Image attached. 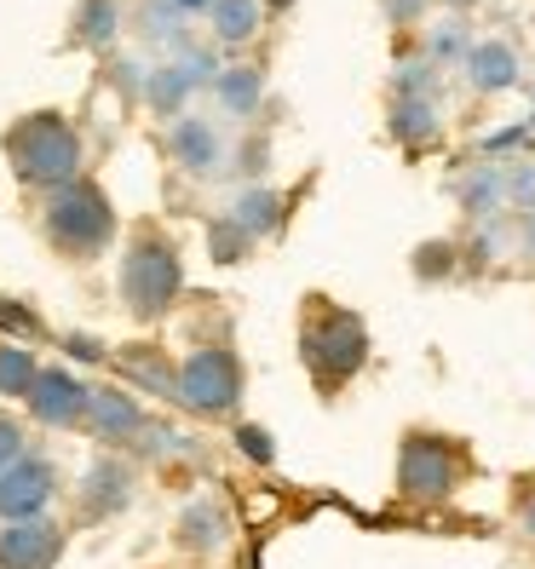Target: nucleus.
<instances>
[{"mask_svg":"<svg viewBox=\"0 0 535 569\" xmlns=\"http://www.w3.org/2000/svg\"><path fill=\"white\" fill-rule=\"evenodd\" d=\"M116 293H121V311L132 322L156 328L161 317L179 311V293H185V253H179V237L161 230L156 219H139L132 237L121 248V277H116Z\"/></svg>","mask_w":535,"mask_h":569,"instance_id":"1","label":"nucleus"},{"mask_svg":"<svg viewBox=\"0 0 535 569\" xmlns=\"http://www.w3.org/2000/svg\"><path fill=\"white\" fill-rule=\"evenodd\" d=\"M41 237L58 259H98V253H110L116 237H121V219L110 208V196L105 184H92V179H70V184H58L41 196Z\"/></svg>","mask_w":535,"mask_h":569,"instance_id":"2","label":"nucleus"},{"mask_svg":"<svg viewBox=\"0 0 535 569\" xmlns=\"http://www.w3.org/2000/svg\"><path fill=\"white\" fill-rule=\"evenodd\" d=\"M299 362H306V375L323 391H340L363 375V362H369V328H363L357 311L311 293L306 317H299Z\"/></svg>","mask_w":535,"mask_h":569,"instance_id":"3","label":"nucleus"},{"mask_svg":"<svg viewBox=\"0 0 535 569\" xmlns=\"http://www.w3.org/2000/svg\"><path fill=\"white\" fill-rule=\"evenodd\" d=\"M0 150H7L18 184L41 190V196L58 190V184H70V179H81V132L70 127V116H58V110L18 116L7 127V139H0Z\"/></svg>","mask_w":535,"mask_h":569,"instance_id":"4","label":"nucleus"},{"mask_svg":"<svg viewBox=\"0 0 535 569\" xmlns=\"http://www.w3.org/2000/svg\"><path fill=\"white\" fill-rule=\"evenodd\" d=\"M242 391H248V368L237 357V346L208 340L179 357V375H174V403L196 420H230L242 409Z\"/></svg>","mask_w":535,"mask_h":569,"instance_id":"5","label":"nucleus"},{"mask_svg":"<svg viewBox=\"0 0 535 569\" xmlns=\"http://www.w3.org/2000/svg\"><path fill=\"white\" fill-rule=\"evenodd\" d=\"M460 483H466V449L449 431H426V426L404 431V443H397V495L409 507H444Z\"/></svg>","mask_w":535,"mask_h":569,"instance_id":"6","label":"nucleus"},{"mask_svg":"<svg viewBox=\"0 0 535 569\" xmlns=\"http://www.w3.org/2000/svg\"><path fill=\"white\" fill-rule=\"evenodd\" d=\"M87 397H92V386L76 375V368L41 362V375H36V386H29L23 409H29V420L47 426V431H70V426L87 420Z\"/></svg>","mask_w":535,"mask_h":569,"instance_id":"7","label":"nucleus"},{"mask_svg":"<svg viewBox=\"0 0 535 569\" xmlns=\"http://www.w3.org/2000/svg\"><path fill=\"white\" fill-rule=\"evenodd\" d=\"M58 500V466L47 455H23L0 472V523L47 518Z\"/></svg>","mask_w":535,"mask_h":569,"instance_id":"8","label":"nucleus"},{"mask_svg":"<svg viewBox=\"0 0 535 569\" xmlns=\"http://www.w3.org/2000/svg\"><path fill=\"white\" fill-rule=\"evenodd\" d=\"M81 426H87V438H92L98 449H127V443L145 438L150 415H145V403H139V391H127V386H92Z\"/></svg>","mask_w":535,"mask_h":569,"instance_id":"9","label":"nucleus"},{"mask_svg":"<svg viewBox=\"0 0 535 569\" xmlns=\"http://www.w3.org/2000/svg\"><path fill=\"white\" fill-rule=\"evenodd\" d=\"M70 529L52 512L47 518H23V523H0V569H58Z\"/></svg>","mask_w":535,"mask_h":569,"instance_id":"10","label":"nucleus"},{"mask_svg":"<svg viewBox=\"0 0 535 569\" xmlns=\"http://www.w3.org/2000/svg\"><path fill=\"white\" fill-rule=\"evenodd\" d=\"M132 460H121L116 449H105L92 466H87V478H81V518L87 523H110L132 507Z\"/></svg>","mask_w":535,"mask_h":569,"instance_id":"11","label":"nucleus"},{"mask_svg":"<svg viewBox=\"0 0 535 569\" xmlns=\"http://www.w3.org/2000/svg\"><path fill=\"white\" fill-rule=\"evenodd\" d=\"M167 156H174L190 179H208V173H219L225 167V132L208 121V116H179L174 121V132H167Z\"/></svg>","mask_w":535,"mask_h":569,"instance_id":"12","label":"nucleus"},{"mask_svg":"<svg viewBox=\"0 0 535 569\" xmlns=\"http://www.w3.org/2000/svg\"><path fill=\"white\" fill-rule=\"evenodd\" d=\"M174 541L185 552H225V541H230V507L219 495L190 500V507L179 512V523H174Z\"/></svg>","mask_w":535,"mask_h":569,"instance_id":"13","label":"nucleus"},{"mask_svg":"<svg viewBox=\"0 0 535 569\" xmlns=\"http://www.w3.org/2000/svg\"><path fill=\"white\" fill-rule=\"evenodd\" d=\"M460 70H466V87L473 92H507V87H518V52L507 41H473L460 58Z\"/></svg>","mask_w":535,"mask_h":569,"instance_id":"14","label":"nucleus"},{"mask_svg":"<svg viewBox=\"0 0 535 569\" xmlns=\"http://www.w3.org/2000/svg\"><path fill=\"white\" fill-rule=\"evenodd\" d=\"M214 98H219V110H225L230 121H254L259 104H265V76H259V63H230V70H219Z\"/></svg>","mask_w":535,"mask_h":569,"instance_id":"15","label":"nucleus"},{"mask_svg":"<svg viewBox=\"0 0 535 569\" xmlns=\"http://www.w3.org/2000/svg\"><path fill=\"white\" fill-rule=\"evenodd\" d=\"M386 127H392V139L404 144V150H426V144H438V132H444L438 104H432V98H392Z\"/></svg>","mask_w":535,"mask_h":569,"instance_id":"16","label":"nucleus"},{"mask_svg":"<svg viewBox=\"0 0 535 569\" xmlns=\"http://www.w3.org/2000/svg\"><path fill=\"white\" fill-rule=\"evenodd\" d=\"M208 23H214V47H225V52H242V47H254V41H259L265 7H259V0H214Z\"/></svg>","mask_w":535,"mask_h":569,"instance_id":"17","label":"nucleus"},{"mask_svg":"<svg viewBox=\"0 0 535 569\" xmlns=\"http://www.w3.org/2000/svg\"><path fill=\"white\" fill-rule=\"evenodd\" d=\"M121 362V375L132 380V391H150V397H167L174 403V375H179V362L167 357L161 346H132L116 357Z\"/></svg>","mask_w":535,"mask_h":569,"instance_id":"18","label":"nucleus"},{"mask_svg":"<svg viewBox=\"0 0 535 569\" xmlns=\"http://www.w3.org/2000/svg\"><path fill=\"white\" fill-rule=\"evenodd\" d=\"M230 219H237L254 242H265V237H277V224H283V196L271 184H248V190H237V202H230Z\"/></svg>","mask_w":535,"mask_h":569,"instance_id":"19","label":"nucleus"},{"mask_svg":"<svg viewBox=\"0 0 535 569\" xmlns=\"http://www.w3.org/2000/svg\"><path fill=\"white\" fill-rule=\"evenodd\" d=\"M455 196H460V213H466V219L489 224L501 208H507V190H501V167H473V173L455 184Z\"/></svg>","mask_w":535,"mask_h":569,"instance_id":"20","label":"nucleus"},{"mask_svg":"<svg viewBox=\"0 0 535 569\" xmlns=\"http://www.w3.org/2000/svg\"><path fill=\"white\" fill-rule=\"evenodd\" d=\"M76 41L87 52H110L121 41V7L116 0H81L76 7Z\"/></svg>","mask_w":535,"mask_h":569,"instance_id":"21","label":"nucleus"},{"mask_svg":"<svg viewBox=\"0 0 535 569\" xmlns=\"http://www.w3.org/2000/svg\"><path fill=\"white\" fill-rule=\"evenodd\" d=\"M190 76L179 70V63H156V70L145 76V104L156 110V116H167V121H179L185 116V104H190Z\"/></svg>","mask_w":535,"mask_h":569,"instance_id":"22","label":"nucleus"},{"mask_svg":"<svg viewBox=\"0 0 535 569\" xmlns=\"http://www.w3.org/2000/svg\"><path fill=\"white\" fill-rule=\"evenodd\" d=\"M36 375H41V357L36 351L18 346V340H0V397L23 403L29 386H36Z\"/></svg>","mask_w":535,"mask_h":569,"instance_id":"23","label":"nucleus"},{"mask_svg":"<svg viewBox=\"0 0 535 569\" xmlns=\"http://www.w3.org/2000/svg\"><path fill=\"white\" fill-rule=\"evenodd\" d=\"M208 248H214V259H219V264H242V259H248V248H254V237H248V230H242L237 219H230V213H225V219H214V224H208Z\"/></svg>","mask_w":535,"mask_h":569,"instance_id":"24","label":"nucleus"},{"mask_svg":"<svg viewBox=\"0 0 535 569\" xmlns=\"http://www.w3.org/2000/svg\"><path fill=\"white\" fill-rule=\"evenodd\" d=\"M466 18H444V23H432V36H426V52L420 58H432V63H455V58H466Z\"/></svg>","mask_w":535,"mask_h":569,"instance_id":"25","label":"nucleus"},{"mask_svg":"<svg viewBox=\"0 0 535 569\" xmlns=\"http://www.w3.org/2000/svg\"><path fill=\"white\" fill-rule=\"evenodd\" d=\"M0 333L23 346V340H47V322L29 311L23 299H7V293H0Z\"/></svg>","mask_w":535,"mask_h":569,"instance_id":"26","label":"nucleus"},{"mask_svg":"<svg viewBox=\"0 0 535 569\" xmlns=\"http://www.w3.org/2000/svg\"><path fill=\"white\" fill-rule=\"evenodd\" d=\"M392 92L397 98H432V92H438V63H432V58H409L404 70L392 76Z\"/></svg>","mask_w":535,"mask_h":569,"instance_id":"27","label":"nucleus"},{"mask_svg":"<svg viewBox=\"0 0 535 569\" xmlns=\"http://www.w3.org/2000/svg\"><path fill=\"white\" fill-rule=\"evenodd\" d=\"M501 190H507V208L529 213V208H535V161H513V167H501Z\"/></svg>","mask_w":535,"mask_h":569,"instance_id":"28","label":"nucleus"},{"mask_svg":"<svg viewBox=\"0 0 535 569\" xmlns=\"http://www.w3.org/2000/svg\"><path fill=\"white\" fill-rule=\"evenodd\" d=\"M230 443H237L254 466H271L277 460V443H271V431H265V426H254V420H242L237 431H230Z\"/></svg>","mask_w":535,"mask_h":569,"instance_id":"29","label":"nucleus"},{"mask_svg":"<svg viewBox=\"0 0 535 569\" xmlns=\"http://www.w3.org/2000/svg\"><path fill=\"white\" fill-rule=\"evenodd\" d=\"M449 271H455V248H449V242H426V248L415 253V277L438 282V277H449Z\"/></svg>","mask_w":535,"mask_h":569,"instance_id":"30","label":"nucleus"},{"mask_svg":"<svg viewBox=\"0 0 535 569\" xmlns=\"http://www.w3.org/2000/svg\"><path fill=\"white\" fill-rule=\"evenodd\" d=\"M29 455V438H23V420L18 415H7L0 409V472H7L12 460H23Z\"/></svg>","mask_w":535,"mask_h":569,"instance_id":"31","label":"nucleus"},{"mask_svg":"<svg viewBox=\"0 0 535 569\" xmlns=\"http://www.w3.org/2000/svg\"><path fill=\"white\" fill-rule=\"evenodd\" d=\"M63 351H70L76 362H110V357H116L105 340H98V333H81V328H76V333H63Z\"/></svg>","mask_w":535,"mask_h":569,"instance_id":"32","label":"nucleus"},{"mask_svg":"<svg viewBox=\"0 0 535 569\" xmlns=\"http://www.w3.org/2000/svg\"><path fill=\"white\" fill-rule=\"evenodd\" d=\"M513 518H518V529L535 541V472L513 483Z\"/></svg>","mask_w":535,"mask_h":569,"instance_id":"33","label":"nucleus"},{"mask_svg":"<svg viewBox=\"0 0 535 569\" xmlns=\"http://www.w3.org/2000/svg\"><path fill=\"white\" fill-rule=\"evenodd\" d=\"M380 7H386L392 23H415V18L426 12V0H380Z\"/></svg>","mask_w":535,"mask_h":569,"instance_id":"34","label":"nucleus"},{"mask_svg":"<svg viewBox=\"0 0 535 569\" xmlns=\"http://www.w3.org/2000/svg\"><path fill=\"white\" fill-rule=\"evenodd\" d=\"M518 253H524V259H535V208H529V213H518Z\"/></svg>","mask_w":535,"mask_h":569,"instance_id":"35","label":"nucleus"},{"mask_svg":"<svg viewBox=\"0 0 535 569\" xmlns=\"http://www.w3.org/2000/svg\"><path fill=\"white\" fill-rule=\"evenodd\" d=\"M167 7H174L179 18H190V12H214V0H167Z\"/></svg>","mask_w":535,"mask_h":569,"instance_id":"36","label":"nucleus"},{"mask_svg":"<svg viewBox=\"0 0 535 569\" xmlns=\"http://www.w3.org/2000/svg\"><path fill=\"white\" fill-rule=\"evenodd\" d=\"M460 7H466V0H460Z\"/></svg>","mask_w":535,"mask_h":569,"instance_id":"37","label":"nucleus"}]
</instances>
